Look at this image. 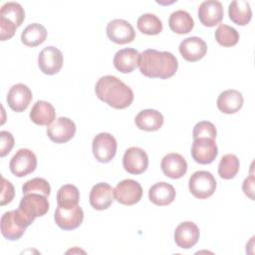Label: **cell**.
Masks as SVG:
<instances>
[{
    "instance_id": "1",
    "label": "cell",
    "mask_w": 255,
    "mask_h": 255,
    "mask_svg": "<svg viewBox=\"0 0 255 255\" xmlns=\"http://www.w3.org/2000/svg\"><path fill=\"white\" fill-rule=\"evenodd\" d=\"M177 68V59L170 52L147 49L139 54L138 69L147 78L168 79L176 73Z\"/></svg>"
},
{
    "instance_id": "2",
    "label": "cell",
    "mask_w": 255,
    "mask_h": 255,
    "mask_svg": "<svg viewBox=\"0 0 255 255\" xmlns=\"http://www.w3.org/2000/svg\"><path fill=\"white\" fill-rule=\"evenodd\" d=\"M97 97L114 109H126L133 101L132 90L115 76H104L96 84Z\"/></svg>"
},
{
    "instance_id": "3",
    "label": "cell",
    "mask_w": 255,
    "mask_h": 255,
    "mask_svg": "<svg viewBox=\"0 0 255 255\" xmlns=\"http://www.w3.org/2000/svg\"><path fill=\"white\" fill-rule=\"evenodd\" d=\"M32 222L33 221L19 209L7 211L1 217V233L8 240H18L23 236L25 229L30 226Z\"/></svg>"
},
{
    "instance_id": "4",
    "label": "cell",
    "mask_w": 255,
    "mask_h": 255,
    "mask_svg": "<svg viewBox=\"0 0 255 255\" xmlns=\"http://www.w3.org/2000/svg\"><path fill=\"white\" fill-rule=\"evenodd\" d=\"M188 187L191 194L198 199L210 197L216 189V180L211 172L198 170L192 173L188 180Z\"/></svg>"
},
{
    "instance_id": "5",
    "label": "cell",
    "mask_w": 255,
    "mask_h": 255,
    "mask_svg": "<svg viewBox=\"0 0 255 255\" xmlns=\"http://www.w3.org/2000/svg\"><path fill=\"white\" fill-rule=\"evenodd\" d=\"M93 153L100 162H110L116 155L118 143L116 138L109 132L98 133L92 143Z\"/></svg>"
},
{
    "instance_id": "6",
    "label": "cell",
    "mask_w": 255,
    "mask_h": 255,
    "mask_svg": "<svg viewBox=\"0 0 255 255\" xmlns=\"http://www.w3.org/2000/svg\"><path fill=\"white\" fill-rule=\"evenodd\" d=\"M19 210H21L32 221L36 217L44 216L49 210V201L47 196L39 193L24 194L20 203Z\"/></svg>"
},
{
    "instance_id": "7",
    "label": "cell",
    "mask_w": 255,
    "mask_h": 255,
    "mask_svg": "<svg viewBox=\"0 0 255 255\" xmlns=\"http://www.w3.org/2000/svg\"><path fill=\"white\" fill-rule=\"evenodd\" d=\"M9 167L15 176L24 177L36 169L37 157L32 150L20 148L11 158Z\"/></svg>"
},
{
    "instance_id": "8",
    "label": "cell",
    "mask_w": 255,
    "mask_h": 255,
    "mask_svg": "<svg viewBox=\"0 0 255 255\" xmlns=\"http://www.w3.org/2000/svg\"><path fill=\"white\" fill-rule=\"evenodd\" d=\"M141 196V185L133 179H124L114 189L115 199L124 205H133L140 200Z\"/></svg>"
},
{
    "instance_id": "9",
    "label": "cell",
    "mask_w": 255,
    "mask_h": 255,
    "mask_svg": "<svg viewBox=\"0 0 255 255\" xmlns=\"http://www.w3.org/2000/svg\"><path fill=\"white\" fill-rule=\"evenodd\" d=\"M191 156L197 163L210 164L218 154L215 140L209 137H198L193 139L191 145Z\"/></svg>"
},
{
    "instance_id": "10",
    "label": "cell",
    "mask_w": 255,
    "mask_h": 255,
    "mask_svg": "<svg viewBox=\"0 0 255 255\" xmlns=\"http://www.w3.org/2000/svg\"><path fill=\"white\" fill-rule=\"evenodd\" d=\"M76 133V125L69 118L60 117L47 128V135L56 143H65Z\"/></svg>"
},
{
    "instance_id": "11",
    "label": "cell",
    "mask_w": 255,
    "mask_h": 255,
    "mask_svg": "<svg viewBox=\"0 0 255 255\" xmlns=\"http://www.w3.org/2000/svg\"><path fill=\"white\" fill-rule=\"evenodd\" d=\"M107 35L116 44H128L134 40L135 31L131 24L124 19H115L107 25Z\"/></svg>"
},
{
    "instance_id": "12",
    "label": "cell",
    "mask_w": 255,
    "mask_h": 255,
    "mask_svg": "<svg viewBox=\"0 0 255 255\" xmlns=\"http://www.w3.org/2000/svg\"><path fill=\"white\" fill-rule=\"evenodd\" d=\"M63 62L62 52L54 46L44 48L38 56L39 69L46 75H55L60 72Z\"/></svg>"
},
{
    "instance_id": "13",
    "label": "cell",
    "mask_w": 255,
    "mask_h": 255,
    "mask_svg": "<svg viewBox=\"0 0 255 255\" xmlns=\"http://www.w3.org/2000/svg\"><path fill=\"white\" fill-rule=\"evenodd\" d=\"M123 165L126 171L130 174H140L144 172L148 165L146 152L137 146L128 148L123 157Z\"/></svg>"
},
{
    "instance_id": "14",
    "label": "cell",
    "mask_w": 255,
    "mask_h": 255,
    "mask_svg": "<svg viewBox=\"0 0 255 255\" xmlns=\"http://www.w3.org/2000/svg\"><path fill=\"white\" fill-rule=\"evenodd\" d=\"M54 219L61 229L73 230L82 224L84 212L79 205L72 208H63L58 206L55 211Z\"/></svg>"
},
{
    "instance_id": "15",
    "label": "cell",
    "mask_w": 255,
    "mask_h": 255,
    "mask_svg": "<svg viewBox=\"0 0 255 255\" xmlns=\"http://www.w3.org/2000/svg\"><path fill=\"white\" fill-rule=\"evenodd\" d=\"M32 92L24 84H16L10 88L7 94V104L16 113L24 112L32 101Z\"/></svg>"
},
{
    "instance_id": "16",
    "label": "cell",
    "mask_w": 255,
    "mask_h": 255,
    "mask_svg": "<svg viewBox=\"0 0 255 255\" xmlns=\"http://www.w3.org/2000/svg\"><path fill=\"white\" fill-rule=\"evenodd\" d=\"M223 6L216 0L203 1L198 7V18L203 26L214 27L223 19Z\"/></svg>"
},
{
    "instance_id": "17",
    "label": "cell",
    "mask_w": 255,
    "mask_h": 255,
    "mask_svg": "<svg viewBox=\"0 0 255 255\" xmlns=\"http://www.w3.org/2000/svg\"><path fill=\"white\" fill-rule=\"evenodd\" d=\"M207 52L206 43L199 37H188L179 44V53L182 58L188 62L201 60Z\"/></svg>"
},
{
    "instance_id": "18",
    "label": "cell",
    "mask_w": 255,
    "mask_h": 255,
    "mask_svg": "<svg viewBox=\"0 0 255 255\" xmlns=\"http://www.w3.org/2000/svg\"><path fill=\"white\" fill-rule=\"evenodd\" d=\"M90 204L97 210L108 209L114 201V188L107 182L96 183L90 192Z\"/></svg>"
},
{
    "instance_id": "19",
    "label": "cell",
    "mask_w": 255,
    "mask_h": 255,
    "mask_svg": "<svg viewBox=\"0 0 255 255\" xmlns=\"http://www.w3.org/2000/svg\"><path fill=\"white\" fill-rule=\"evenodd\" d=\"M199 239V229L194 222H181L174 231L175 244L183 249L193 247Z\"/></svg>"
},
{
    "instance_id": "20",
    "label": "cell",
    "mask_w": 255,
    "mask_h": 255,
    "mask_svg": "<svg viewBox=\"0 0 255 255\" xmlns=\"http://www.w3.org/2000/svg\"><path fill=\"white\" fill-rule=\"evenodd\" d=\"M160 167L164 175L172 179H177L186 173L187 162L181 154L170 152L163 156L160 162Z\"/></svg>"
},
{
    "instance_id": "21",
    "label": "cell",
    "mask_w": 255,
    "mask_h": 255,
    "mask_svg": "<svg viewBox=\"0 0 255 255\" xmlns=\"http://www.w3.org/2000/svg\"><path fill=\"white\" fill-rule=\"evenodd\" d=\"M216 106L223 114H235L243 106V96L239 91L234 89L223 91L218 96Z\"/></svg>"
},
{
    "instance_id": "22",
    "label": "cell",
    "mask_w": 255,
    "mask_h": 255,
    "mask_svg": "<svg viewBox=\"0 0 255 255\" xmlns=\"http://www.w3.org/2000/svg\"><path fill=\"white\" fill-rule=\"evenodd\" d=\"M139 53L133 48H125L119 50L114 57L115 68L122 73H130L138 66Z\"/></svg>"
},
{
    "instance_id": "23",
    "label": "cell",
    "mask_w": 255,
    "mask_h": 255,
    "mask_svg": "<svg viewBox=\"0 0 255 255\" xmlns=\"http://www.w3.org/2000/svg\"><path fill=\"white\" fill-rule=\"evenodd\" d=\"M175 195L176 192L174 187L165 181L154 183L148 190L149 200L158 206L170 204L174 200Z\"/></svg>"
},
{
    "instance_id": "24",
    "label": "cell",
    "mask_w": 255,
    "mask_h": 255,
    "mask_svg": "<svg viewBox=\"0 0 255 255\" xmlns=\"http://www.w3.org/2000/svg\"><path fill=\"white\" fill-rule=\"evenodd\" d=\"M163 116L156 110L147 109L140 111L135 119V126L145 131H154L159 129L163 125Z\"/></svg>"
},
{
    "instance_id": "25",
    "label": "cell",
    "mask_w": 255,
    "mask_h": 255,
    "mask_svg": "<svg viewBox=\"0 0 255 255\" xmlns=\"http://www.w3.org/2000/svg\"><path fill=\"white\" fill-rule=\"evenodd\" d=\"M29 117L38 126H49L56 118V111L52 104L45 101H38L32 107Z\"/></svg>"
},
{
    "instance_id": "26",
    "label": "cell",
    "mask_w": 255,
    "mask_h": 255,
    "mask_svg": "<svg viewBox=\"0 0 255 255\" xmlns=\"http://www.w3.org/2000/svg\"><path fill=\"white\" fill-rule=\"evenodd\" d=\"M228 15L230 20L240 26L247 25L252 18L250 4L245 0H235L229 4Z\"/></svg>"
},
{
    "instance_id": "27",
    "label": "cell",
    "mask_w": 255,
    "mask_h": 255,
    "mask_svg": "<svg viewBox=\"0 0 255 255\" xmlns=\"http://www.w3.org/2000/svg\"><path fill=\"white\" fill-rule=\"evenodd\" d=\"M168 25L172 32L182 35L189 33L194 27V21L190 14L184 10H177L171 13Z\"/></svg>"
},
{
    "instance_id": "28",
    "label": "cell",
    "mask_w": 255,
    "mask_h": 255,
    "mask_svg": "<svg viewBox=\"0 0 255 255\" xmlns=\"http://www.w3.org/2000/svg\"><path fill=\"white\" fill-rule=\"evenodd\" d=\"M47 38L46 28L39 23L28 25L21 34V41L28 47H37Z\"/></svg>"
},
{
    "instance_id": "29",
    "label": "cell",
    "mask_w": 255,
    "mask_h": 255,
    "mask_svg": "<svg viewBox=\"0 0 255 255\" xmlns=\"http://www.w3.org/2000/svg\"><path fill=\"white\" fill-rule=\"evenodd\" d=\"M80 200V191L73 184H65L57 192L58 206L63 208H72L78 205Z\"/></svg>"
},
{
    "instance_id": "30",
    "label": "cell",
    "mask_w": 255,
    "mask_h": 255,
    "mask_svg": "<svg viewBox=\"0 0 255 255\" xmlns=\"http://www.w3.org/2000/svg\"><path fill=\"white\" fill-rule=\"evenodd\" d=\"M136 26L137 29L145 35H157L162 31L161 20L151 13H145L139 16Z\"/></svg>"
},
{
    "instance_id": "31",
    "label": "cell",
    "mask_w": 255,
    "mask_h": 255,
    "mask_svg": "<svg viewBox=\"0 0 255 255\" xmlns=\"http://www.w3.org/2000/svg\"><path fill=\"white\" fill-rule=\"evenodd\" d=\"M239 159L233 153H227L220 159L218 165V174L223 179L233 178L239 170Z\"/></svg>"
},
{
    "instance_id": "32",
    "label": "cell",
    "mask_w": 255,
    "mask_h": 255,
    "mask_svg": "<svg viewBox=\"0 0 255 255\" xmlns=\"http://www.w3.org/2000/svg\"><path fill=\"white\" fill-rule=\"evenodd\" d=\"M0 17L13 22L17 27L21 26L25 19V11L21 4L17 2H6L0 10Z\"/></svg>"
},
{
    "instance_id": "33",
    "label": "cell",
    "mask_w": 255,
    "mask_h": 255,
    "mask_svg": "<svg viewBox=\"0 0 255 255\" xmlns=\"http://www.w3.org/2000/svg\"><path fill=\"white\" fill-rule=\"evenodd\" d=\"M215 40L223 47H232L238 43L239 33L233 27L221 24L215 31Z\"/></svg>"
},
{
    "instance_id": "34",
    "label": "cell",
    "mask_w": 255,
    "mask_h": 255,
    "mask_svg": "<svg viewBox=\"0 0 255 255\" xmlns=\"http://www.w3.org/2000/svg\"><path fill=\"white\" fill-rule=\"evenodd\" d=\"M23 194L27 193H39L45 196H49L51 192L50 183L42 177H35L26 181L22 186Z\"/></svg>"
},
{
    "instance_id": "35",
    "label": "cell",
    "mask_w": 255,
    "mask_h": 255,
    "mask_svg": "<svg viewBox=\"0 0 255 255\" xmlns=\"http://www.w3.org/2000/svg\"><path fill=\"white\" fill-rule=\"evenodd\" d=\"M217 134L215 126L208 121H201L197 123L192 130V137L193 139L198 137H209L215 139Z\"/></svg>"
},
{
    "instance_id": "36",
    "label": "cell",
    "mask_w": 255,
    "mask_h": 255,
    "mask_svg": "<svg viewBox=\"0 0 255 255\" xmlns=\"http://www.w3.org/2000/svg\"><path fill=\"white\" fill-rule=\"evenodd\" d=\"M17 26L10 20L0 17V39L1 41L12 38L16 32Z\"/></svg>"
},
{
    "instance_id": "37",
    "label": "cell",
    "mask_w": 255,
    "mask_h": 255,
    "mask_svg": "<svg viewBox=\"0 0 255 255\" xmlns=\"http://www.w3.org/2000/svg\"><path fill=\"white\" fill-rule=\"evenodd\" d=\"M1 179H2V191H1L0 204L3 206L12 201L15 195V189L13 184L9 180L5 179L3 176L1 177Z\"/></svg>"
},
{
    "instance_id": "38",
    "label": "cell",
    "mask_w": 255,
    "mask_h": 255,
    "mask_svg": "<svg viewBox=\"0 0 255 255\" xmlns=\"http://www.w3.org/2000/svg\"><path fill=\"white\" fill-rule=\"evenodd\" d=\"M0 138H1V146H0V156L4 157L8 154L12 147L14 146V137L11 132L7 130L0 131Z\"/></svg>"
},
{
    "instance_id": "39",
    "label": "cell",
    "mask_w": 255,
    "mask_h": 255,
    "mask_svg": "<svg viewBox=\"0 0 255 255\" xmlns=\"http://www.w3.org/2000/svg\"><path fill=\"white\" fill-rule=\"evenodd\" d=\"M242 189L245 195H247L250 199H254V176L251 174L245 180L242 184Z\"/></svg>"
}]
</instances>
